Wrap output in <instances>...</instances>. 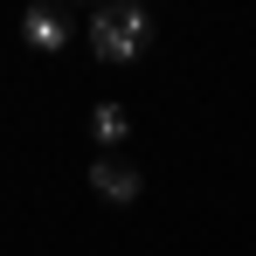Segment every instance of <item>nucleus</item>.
Instances as JSON below:
<instances>
[{"label":"nucleus","mask_w":256,"mask_h":256,"mask_svg":"<svg viewBox=\"0 0 256 256\" xmlns=\"http://www.w3.org/2000/svg\"><path fill=\"white\" fill-rule=\"evenodd\" d=\"M146 42H152V14H146L138 0H111V7L90 14V48H97L104 62H138Z\"/></svg>","instance_id":"1"},{"label":"nucleus","mask_w":256,"mask_h":256,"mask_svg":"<svg viewBox=\"0 0 256 256\" xmlns=\"http://www.w3.org/2000/svg\"><path fill=\"white\" fill-rule=\"evenodd\" d=\"M90 194H97V201H111V208H125V201L146 194V173L132 166V160H118V152H104V160L90 166Z\"/></svg>","instance_id":"2"},{"label":"nucleus","mask_w":256,"mask_h":256,"mask_svg":"<svg viewBox=\"0 0 256 256\" xmlns=\"http://www.w3.org/2000/svg\"><path fill=\"white\" fill-rule=\"evenodd\" d=\"M21 42L42 48V56H56V48L70 42V21H62L56 7H28V14H21Z\"/></svg>","instance_id":"3"},{"label":"nucleus","mask_w":256,"mask_h":256,"mask_svg":"<svg viewBox=\"0 0 256 256\" xmlns=\"http://www.w3.org/2000/svg\"><path fill=\"white\" fill-rule=\"evenodd\" d=\"M90 132H97V146H104V152H118V146H125V132H132L125 104H97V111H90Z\"/></svg>","instance_id":"4"}]
</instances>
